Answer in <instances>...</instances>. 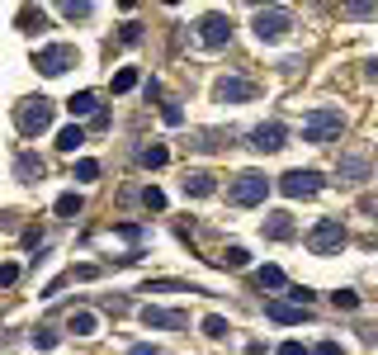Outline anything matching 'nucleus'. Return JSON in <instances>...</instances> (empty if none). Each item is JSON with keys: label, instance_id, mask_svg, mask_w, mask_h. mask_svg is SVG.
I'll list each match as a JSON object with an SVG mask.
<instances>
[{"label": "nucleus", "instance_id": "nucleus-1", "mask_svg": "<svg viewBox=\"0 0 378 355\" xmlns=\"http://www.w3.org/2000/svg\"><path fill=\"white\" fill-rule=\"evenodd\" d=\"M341 128H345V114L341 110H312L307 119H303V142L322 147V142H331Z\"/></svg>", "mask_w": 378, "mask_h": 355}, {"label": "nucleus", "instance_id": "nucleus-2", "mask_svg": "<svg viewBox=\"0 0 378 355\" xmlns=\"http://www.w3.org/2000/svg\"><path fill=\"white\" fill-rule=\"evenodd\" d=\"M350 242V232H345V223L341 218H322L312 232H307V246H312V256H336L341 246Z\"/></svg>", "mask_w": 378, "mask_h": 355}, {"label": "nucleus", "instance_id": "nucleus-3", "mask_svg": "<svg viewBox=\"0 0 378 355\" xmlns=\"http://www.w3.org/2000/svg\"><path fill=\"white\" fill-rule=\"evenodd\" d=\"M232 204H242V209H251V204H265V194H270V175H260V171H242L237 180H232Z\"/></svg>", "mask_w": 378, "mask_h": 355}, {"label": "nucleus", "instance_id": "nucleus-4", "mask_svg": "<svg viewBox=\"0 0 378 355\" xmlns=\"http://www.w3.org/2000/svg\"><path fill=\"white\" fill-rule=\"evenodd\" d=\"M15 123H19V133L33 137V133H43V128H53V100H24L19 110H15Z\"/></svg>", "mask_w": 378, "mask_h": 355}, {"label": "nucleus", "instance_id": "nucleus-5", "mask_svg": "<svg viewBox=\"0 0 378 355\" xmlns=\"http://www.w3.org/2000/svg\"><path fill=\"white\" fill-rule=\"evenodd\" d=\"M289 28H294V15H289L284 5L255 10V38H260V43H274V38H284Z\"/></svg>", "mask_w": 378, "mask_h": 355}, {"label": "nucleus", "instance_id": "nucleus-6", "mask_svg": "<svg viewBox=\"0 0 378 355\" xmlns=\"http://www.w3.org/2000/svg\"><path fill=\"white\" fill-rule=\"evenodd\" d=\"M322 190V171H284L279 175V194H289V199H312V194Z\"/></svg>", "mask_w": 378, "mask_h": 355}, {"label": "nucleus", "instance_id": "nucleus-7", "mask_svg": "<svg viewBox=\"0 0 378 355\" xmlns=\"http://www.w3.org/2000/svg\"><path fill=\"white\" fill-rule=\"evenodd\" d=\"M81 62V53L71 48V43H53V48H43V53L33 57V67L43 71V76H62L66 67H76Z\"/></svg>", "mask_w": 378, "mask_h": 355}, {"label": "nucleus", "instance_id": "nucleus-8", "mask_svg": "<svg viewBox=\"0 0 378 355\" xmlns=\"http://www.w3.org/2000/svg\"><path fill=\"white\" fill-rule=\"evenodd\" d=\"M284 137H289V128H284L279 119H270V123H255V128L246 133V142H251L255 152H279V147H284Z\"/></svg>", "mask_w": 378, "mask_h": 355}, {"label": "nucleus", "instance_id": "nucleus-9", "mask_svg": "<svg viewBox=\"0 0 378 355\" xmlns=\"http://www.w3.org/2000/svg\"><path fill=\"white\" fill-rule=\"evenodd\" d=\"M142 322L152 331H180V327H189V318L180 313V308H156V303H147L142 308Z\"/></svg>", "mask_w": 378, "mask_h": 355}, {"label": "nucleus", "instance_id": "nucleus-10", "mask_svg": "<svg viewBox=\"0 0 378 355\" xmlns=\"http://www.w3.org/2000/svg\"><path fill=\"white\" fill-rule=\"evenodd\" d=\"M213 95L222 100V105H246V100H255V85L246 81V76H222Z\"/></svg>", "mask_w": 378, "mask_h": 355}, {"label": "nucleus", "instance_id": "nucleus-11", "mask_svg": "<svg viewBox=\"0 0 378 355\" xmlns=\"http://www.w3.org/2000/svg\"><path fill=\"white\" fill-rule=\"evenodd\" d=\"M199 38L208 43V48H222V43H232V19L227 15H204V24H199Z\"/></svg>", "mask_w": 378, "mask_h": 355}, {"label": "nucleus", "instance_id": "nucleus-12", "mask_svg": "<svg viewBox=\"0 0 378 355\" xmlns=\"http://www.w3.org/2000/svg\"><path fill=\"white\" fill-rule=\"evenodd\" d=\"M15 180H24V185L43 180V157L38 152H15Z\"/></svg>", "mask_w": 378, "mask_h": 355}, {"label": "nucleus", "instance_id": "nucleus-13", "mask_svg": "<svg viewBox=\"0 0 378 355\" xmlns=\"http://www.w3.org/2000/svg\"><path fill=\"white\" fill-rule=\"evenodd\" d=\"M265 318L270 322H284V327H294L307 318V308H298V303H265Z\"/></svg>", "mask_w": 378, "mask_h": 355}, {"label": "nucleus", "instance_id": "nucleus-14", "mask_svg": "<svg viewBox=\"0 0 378 355\" xmlns=\"http://www.w3.org/2000/svg\"><path fill=\"white\" fill-rule=\"evenodd\" d=\"M66 110H71V119H95V114H100V95H95V90H81V95L66 100Z\"/></svg>", "mask_w": 378, "mask_h": 355}, {"label": "nucleus", "instance_id": "nucleus-15", "mask_svg": "<svg viewBox=\"0 0 378 355\" xmlns=\"http://www.w3.org/2000/svg\"><path fill=\"white\" fill-rule=\"evenodd\" d=\"M66 331H71V336H95V331H100V318H95L90 308H76V313L66 318Z\"/></svg>", "mask_w": 378, "mask_h": 355}, {"label": "nucleus", "instance_id": "nucleus-16", "mask_svg": "<svg viewBox=\"0 0 378 355\" xmlns=\"http://www.w3.org/2000/svg\"><path fill=\"white\" fill-rule=\"evenodd\" d=\"M336 175H341L345 185H359V180L369 175V162H364V157H341V166H336Z\"/></svg>", "mask_w": 378, "mask_h": 355}, {"label": "nucleus", "instance_id": "nucleus-17", "mask_svg": "<svg viewBox=\"0 0 378 355\" xmlns=\"http://www.w3.org/2000/svg\"><path fill=\"white\" fill-rule=\"evenodd\" d=\"M265 237H270V242H289V237H294V218H289V214H270V218H265Z\"/></svg>", "mask_w": 378, "mask_h": 355}, {"label": "nucleus", "instance_id": "nucleus-18", "mask_svg": "<svg viewBox=\"0 0 378 355\" xmlns=\"http://www.w3.org/2000/svg\"><path fill=\"white\" fill-rule=\"evenodd\" d=\"M217 185H213V175L208 171H189L185 175V194H194V199H204V194H213Z\"/></svg>", "mask_w": 378, "mask_h": 355}, {"label": "nucleus", "instance_id": "nucleus-19", "mask_svg": "<svg viewBox=\"0 0 378 355\" xmlns=\"http://www.w3.org/2000/svg\"><path fill=\"white\" fill-rule=\"evenodd\" d=\"M57 147H62V152H81V147H85V128H81V123L62 128V133H57Z\"/></svg>", "mask_w": 378, "mask_h": 355}, {"label": "nucleus", "instance_id": "nucleus-20", "mask_svg": "<svg viewBox=\"0 0 378 355\" xmlns=\"http://www.w3.org/2000/svg\"><path fill=\"white\" fill-rule=\"evenodd\" d=\"M81 209H85V199H81V194H76V190L57 194V214H62V218H76Z\"/></svg>", "mask_w": 378, "mask_h": 355}, {"label": "nucleus", "instance_id": "nucleus-21", "mask_svg": "<svg viewBox=\"0 0 378 355\" xmlns=\"http://www.w3.org/2000/svg\"><path fill=\"white\" fill-rule=\"evenodd\" d=\"M165 162H170V152H165L161 142H152V147H142V166H147V171H161Z\"/></svg>", "mask_w": 378, "mask_h": 355}, {"label": "nucleus", "instance_id": "nucleus-22", "mask_svg": "<svg viewBox=\"0 0 378 355\" xmlns=\"http://www.w3.org/2000/svg\"><path fill=\"white\" fill-rule=\"evenodd\" d=\"M217 261H222L227 270H246V261H251V251H246V246H227V251H222Z\"/></svg>", "mask_w": 378, "mask_h": 355}, {"label": "nucleus", "instance_id": "nucleus-23", "mask_svg": "<svg viewBox=\"0 0 378 355\" xmlns=\"http://www.w3.org/2000/svg\"><path fill=\"white\" fill-rule=\"evenodd\" d=\"M255 279H260V289H284V284H289L279 266H260V275H255Z\"/></svg>", "mask_w": 378, "mask_h": 355}, {"label": "nucleus", "instance_id": "nucleus-24", "mask_svg": "<svg viewBox=\"0 0 378 355\" xmlns=\"http://www.w3.org/2000/svg\"><path fill=\"white\" fill-rule=\"evenodd\" d=\"M28 341H33V351H57V341H62V336H57L53 327H38Z\"/></svg>", "mask_w": 378, "mask_h": 355}, {"label": "nucleus", "instance_id": "nucleus-25", "mask_svg": "<svg viewBox=\"0 0 378 355\" xmlns=\"http://www.w3.org/2000/svg\"><path fill=\"white\" fill-rule=\"evenodd\" d=\"M204 336H213V341H222V336H227V318H217V313H208V318H204Z\"/></svg>", "mask_w": 378, "mask_h": 355}, {"label": "nucleus", "instance_id": "nucleus-26", "mask_svg": "<svg viewBox=\"0 0 378 355\" xmlns=\"http://www.w3.org/2000/svg\"><path fill=\"white\" fill-rule=\"evenodd\" d=\"M90 10H95L90 0H66V5H62V15H66V19H90Z\"/></svg>", "mask_w": 378, "mask_h": 355}, {"label": "nucleus", "instance_id": "nucleus-27", "mask_svg": "<svg viewBox=\"0 0 378 355\" xmlns=\"http://www.w3.org/2000/svg\"><path fill=\"white\" fill-rule=\"evenodd\" d=\"M109 85H114V95H123V90H133V85H137V71H133V67H123Z\"/></svg>", "mask_w": 378, "mask_h": 355}, {"label": "nucleus", "instance_id": "nucleus-28", "mask_svg": "<svg viewBox=\"0 0 378 355\" xmlns=\"http://www.w3.org/2000/svg\"><path fill=\"white\" fill-rule=\"evenodd\" d=\"M331 303H336V308H345V313H354V308H359V294H354V289H336Z\"/></svg>", "mask_w": 378, "mask_h": 355}, {"label": "nucleus", "instance_id": "nucleus-29", "mask_svg": "<svg viewBox=\"0 0 378 355\" xmlns=\"http://www.w3.org/2000/svg\"><path fill=\"white\" fill-rule=\"evenodd\" d=\"M142 204H147L152 214H161V209H165V194L156 190V185H147V190H142Z\"/></svg>", "mask_w": 378, "mask_h": 355}, {"label": "nucleus", "instance_id": "nucleus-30", "mask_svg": "<svg viewBox=\"0 0 378 355\" xmlns=\"http://www.w3.org/2000/svg\"><path fill=\"white\" fill-rule=\"evenodd\" d=\"M19 24H24V33H33V28L48 24V15H43V10H38V15H33V10H19Z\"/></svg>", "mask_w": 378, "mask_h": 355}, {"label": "nucleus", "instance_id": "nucleus-31", "mask_svg": "<svg viewBox=\"0 0 378 355\" xmlns=\"http://www.w3.org/2000/svg\"><path fill=\"white\" fill-rule=\"evenodd\" d=\"M76 180H100V162L81 157V162H76Z\"/></svg>", "mask_w": 378, "mask_h": 355}, {"label": "nucleus", "instance_id": "nucleus-32", "mask_svg": "<svg viewBox=\"0 0 378 355\" xmlns=\"http://www.w3.org/2000/svg\"><path fill=\"white\" fill-rule=\"evenodd\" d=\"M161 119L170 123V128H180V123H185V110H180V105H165V110H161Z\"/></svg>", "mask_w": 378, "mask_h": 355}, {"label": "nucleus", "instance_id": "nucleus-33", "mask_svg": "<svg viewBox=\"0 0 378 355\" xmlns=\"http://www.w3.org/2000/svg\"><path fill=\"white\" fill-rule=\"evenodd\" d=\"M289 299H294L298 308H307V303L317 299V294H312V289H307V284H298V289H289Z\"/></svg>", "mask_w": 378, "mask_h": 355}, {"label": "nucleus", "instance_id": "nucleus-34", "mask_svg": "<svg viewBox=\"0 0 378 355\" xmlns=\"http://www.w3.org/2000/svg\"><path fill=\"white\" fill-rule=\"evenodd\" d=\"M279 355H312V351H307L303 341H284V346H279Z\"/></svg>", "mask_w": 378, "mask_h": 355}, {"label": "nucleus", "instance_id": "nucleus-35", "mask_svg": "<svg viewBox=\"0 0 378 355\" xmlns=\"http://www.w3.org/2000/svg\"><path fill=\"white\" fill-rule=\"evenodd\" d=\"M312 355H345V351H341V341H322V346H312Z\"/></svg>", "mask_w": 378, "mask_h": 355}, {"label": "nucleus", "instance_id": "nucleus-36", "mask_svg": "<svg viewBox=\"0 0 378 355\" xmlns=\"http://www.w3.org/2000/svg\"><path fill=\"white\" fill-rule=\"evenodd\" d=\"M123 43H142V24H123Z\"/></svg>", "mask_w": 378, "mask_h": 355}, {"label": "nucleus", "instance_id": "nucleus-37", "mask_svg": "<svg viewBox=\"0 0 378 355\" xmlns=\"http://www.w3.org/2000/svg\"><path fill=\"white\" fill-rule=\"evenodd\" d=\"M345 15H350V19H369V15H374V5H350Z\"/></svg>", "mask_w": 378, "mask_h": 355}, {"label": "nucleus", "instance_id": "nucleus-38", "mask_svg": "<svg viewBox=\"0 0 378 355\" xmlns=\"http://www.w3.org/2000/svg\"><path fill=\"white\" fill-rule=\"evenodd\" d=\"M118 237H128V242H137V237H142V227H137V223H123V227H118Z\"/></svg>", "mask_w": 378, "mask_h": 355}, {"label": "nucleus", "instance_id": "nucleus-39", "mask_svg": "<svg viewBox=\"0 0 378 355\" xmlns=\"http://www.w3.org/2000/svg\"><path fill=\"white\" fill-rule=\"evenodd\" d=\"M15 279H19V266H5V270H0V284H5V289H10Z\"/></svg>", "mask_w": 378, "mask_h": 355}, {"label": "nucleus", "instance_id": "nucleus-40", "mask_svg": "<svg viewBox=\"0 0 378 355\" xmlns=\"http://www.w3.org/2000/svg\"><path fill=\"white\" fill-rule=\"evenodd\" d=\"M128 355H161V351H156V346H147V341H142V346H128Z\"/></svg>", "mask_w": 378, "mask_h": 355}, {"label": "nucleus", "instance_id": "nucleus-41", "mask_svg": "<svg viewBox=\"0 0 378 355\" xmlns=\"http://www.w3.org/2000/svg\"><path fill=\"white\" fill-rule=\"evenodd\" d=\"M364 71H369V76L378 81V57H374V62H364Z\"/></svg>", "mask_w": 378, "mask_h": 355}]
</instances>
